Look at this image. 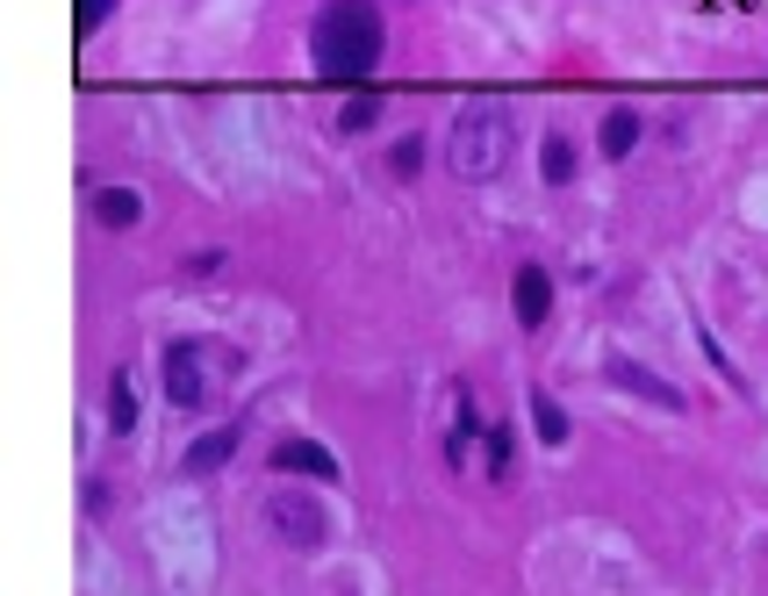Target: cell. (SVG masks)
I'll return each mask as SVG.
<instances>
[{
	"instance_id": "cell-7",
	"label": "cell",
	"mask_w": 768,
	"mask_h": 596,
	"mask_svg": "<svg viewBox=\"0 0 768 596\" xmlns=\"http://www.w3.org/2000/svg\"><path fill=\"white\" fill-rule=\"evenodd\" d=\"M238 445H244V425H216V431H202V439L188 445V453H180V475H216V467H230L238 461Z\"/></svg>"
},
{
	"instance_id": "cell-16",
	"label": "cell",
	"mask_w": 768,
	"mask_h": 596,
	"mask_svg": "<svg viewBox=\"0 0 768 596\" xmlns=\"http://www.w3.org/2000/svg\"><path fill=\"white\" fill-rule=\"evenodd\" d=\"M417 166H424V144H417V136H403V144L388 152V172H417Z\"/></svg>"
},
{
	"instance_id": "cell-1",
	"label": "cell",
	"mask_w": 768,
	"mask_h": 596,
	"mask_svg": "<svg viewBox=\"0 0 768 596\" xmlns=\"http://www.w3.org/2000/svg\"><path fill=\"white\" fill-rule=\"evenodd\" d=\"M381 44H388L381 0H324L309 22V65L331 86H359L381 65Z\"/></svg>"
},
{
	"instance_id": "cell-9",
	"label": "cell",
	"mask_w": 768,
	"mask_h": 596,
	"mask_svg": "<svg viewBox=\"0 0 768 596\" xmlns=\"http://www.w3.org/2000/svg\"><path fill=\"white\" fill-rule=\"evenodd\" d=\"M575 172H581L575 136H567V130H547V136H539V180H547V188H567Z\"/></svg>"
},
{
	"instance_id": "cell-13",
	"label": "cell",
	"mask_w": 768,
	"mask_h": 596,
	"mask_svg": "<svg viewBox=\"0 0 768 596\" xmlns=\"http://www.w3.org/2000/svg\"><path fill=\"white\" fill-rule=\"evenodd\" d=\"M525 403H531V431H539V439H547V445H567V409L553 403L547 389H531Z\"/></svg>"
},
{
	"instance_id": "cell-8",
	"label": "cell",
	"mask_w": 768,
	"mask_h": 596,
	"mask_svg": "<svg viewBox=\"0 0 768 596\" xmlns=\"http://www.w3.org/2000/svg\"><path fill=\"white\" fill-rule=\"evenodd\" d=\"M274 475H302V481H338V453L316 439H280L274 445Z\"/></svg>"
},
{
	"instance_id": "cell-5",
	"label": "cell",
	"mask_w": 768,
	"mask_h": 596,
	"mask_svg": "<svg viewBox=\"0 0 768 596\" xmlns=\"http://www.w3.org/2000/svg\"><path fill=\"white\" fill-rule=\"evenodd\" d=\"M603 381H611L617 395H639V403L668 409V417H683V409H689V395L675 389V381H661V374H653V367H639V359H632V353H611V359H603Z\"/></svg>"
},
{
	"instance_id": "cell-17",
	"label": "cell",
	"mask_w": 768,
	"mask_h": 596,
	"mask_svg": "<svg viewBox=\"0 0 768 596\" xmlns=\"http://www.w3.org/2000/svg\"><path fill=\"white\" fill-rule=\"evenodd\" d=\"M108 15H116V0H80V36H94Z\"/></svg>"
},
{
	"instance_id": "cell-15",
	"label": "cell",
	"mask_w": 768,
	"mask_h": 596,
	"mask_svg": "<svg viewBox=\"0 0 768 596\" xmlns=\"http://www.w3.org/2000/svg\"><path fill=\"white\" fill-rule=\"evenodd\" d=\"M489 481H511V425L489 431Z\"/></svg>"
},
{
	"instance_id": "cell-11",
	"label": "cell",
	"mask_w": 768,
	"mask_h": 596,
	"mask_svg": "<svg viewBox=\"0 0 768 596\" xmlns=\"http://www.w3.org/2000/svg\"><path fill=\"white\" fill-rule=\"evenodd\" d=\"M639 136H647V122L632 116V108H611V116H603V158H632Z\"/></svg>"
},
{
	"instance_id": "cell-12",
	"label": "cell",
	"mask_w": 768,
	"mask_h": 596,
	"mask_svg": "<svg viewBox=\"0 0 768 596\" xmlns=\"http://www.w3.org/2000/svg\"><path fill=\"white\" fill-rule=\"evenodd\" d=\"M108 431L116 439H130L137 431V389H130V374L116 367V381H108Z\"/></svg>"
},
{
	"instance_id": "cell-6",
	"label": "cell",
	"mask_w": 768,
	"mask_h": 596,
	"mask_svg": "<svg viewBox=\"0 0 768 596\" xmlns=\"http://www.w3.org/2000/svg\"><path fill=\"white\" fill-rule=\"evenodd\" d=\"M511 309H517V331H539V324L553 317V273H547V266H517Z\"/></svg>"
},
{
	"instance_id": "cell-2",
	"label": "cell",
	"mask_w": 768,
	"mask_h": 596,
	"mask_svg": "<svg viewBox=\"0 0 768 596\" xmlns=\"http://www.w3.org/2000/svg\"><path fill=\"white\" fill-rule=\"evenodd\" d=\"M511 144H517V122L503 102H467L460 116L445 122V166H453V180H495L511 166Z\"/></svg>"
},
{
	"instance_id": "cell-3",
	"label": "cell",
	"mask_w": 768,
	"mask_h": 596,
	"mask_svg": "<svg viewBox=\"0 0 768 596\" xmlns=\"http://www.w3.org/2000/svg\"><path fill=\"white\" fill-rule=\"evenodd\" d=\"M238 367H244L238 345H216V338H166V353H158V381H166L172 409H208L216 374H238Z\"/></svg>"
},
{
	"instance_id": "cell-14",
	"label": "cell",
	"mask_w": 768,
	"mask_h": 596,
	"mask_svg": "<svg viewBox=\"0 0 768 596\" xmlns=\"http://www.w3.org/2000/svg\"><path fill=\"white\" fill-rule=\"evenodd\" d=\"M374 122H381V94H352L338 108V136H359V130H374Z\"/></svg>"
},
{
	"instance_id": "cell-4",
	"label": "cell",
	"mask_w": 768,
	"mask_h": 596,
	"mask_svg": "<svg viewBox=\"0 0 768 596\" xmlns=\"http://www.w3.org/2000/svg\"><path fill=\"white\" fill-rule=\"evenodd\" d=\"M259 525H266V539L288 546V553H324L331 546V511L309 489H295V481H274V489L259 496Z\"/></svg>"
},
{
	"instance_id": "cell-10",
	"label": "cell",
	"mask_w": 768,
	"mask_h": 596,
	"mask_svg": "<svg viewBox=\"0 0 768 596\" xmlns=\"http://www.w3.org/2000/svg\"><path fill=\"white\" fill-rule=\"evenodd\" d=\"M137 216H144L137 188H101L94 194V223H101V230H137Z\"/></svg>"
}]
</instances>
